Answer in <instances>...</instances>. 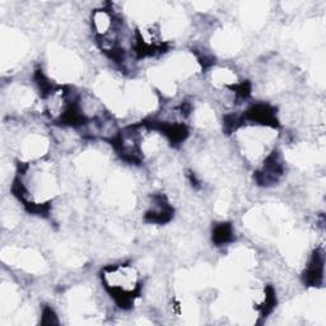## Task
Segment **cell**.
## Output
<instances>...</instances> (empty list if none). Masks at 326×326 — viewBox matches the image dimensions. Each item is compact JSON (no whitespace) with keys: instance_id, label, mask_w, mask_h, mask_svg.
Segmentation results:
<instances>
[{"instance_id":"cell-1","label":"cell","mask_w":326,"mask_h":326,"mask_svg":"<svg viewBox=\"0 0 326 326\" xmlns=\"http://www.w3.org/2000/svg\"><path fill=\"white\" fill-rule=\"evenodd\" d=\"M232 238V228L230 224H220L214 230L213 240L216 244H227L230 240Z\"/></svg>"}]
</instances>
